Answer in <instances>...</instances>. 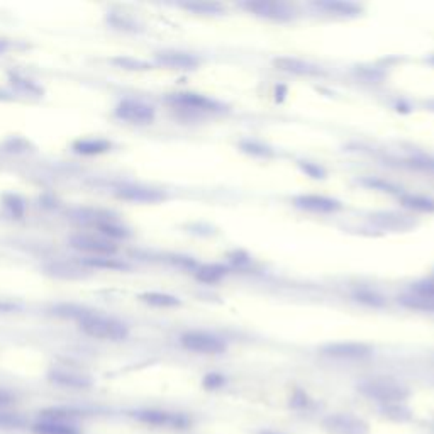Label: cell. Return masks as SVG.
Returning <instances> with one entry per match:
<instances>
[{
	"label": "cell",
	"instance_id": "33",
	"mask_svg": "<svg viewBox=\"0 0 434 434\" xmlns=\"http://www.w3.org/2000/svg\"><path fill=\"white\" fill-rule=\"evenodd\" d=\"M309 404H310V399L304 390H296L292 394V397H290V405H292L294 409H304Z\"/></svg>",
	"mask_w": 434,
	"mask_h": 434
},
{
	"label": "cell",
	"instance_id": "17",
	"mask_svg": "<svg viewBox=\"0 0 434 434\" xmlns=\"http://www.w3.org/2000/svg\"><path fill=\"white\" fill-rule=\"evenodd\" d=\"M273 65L278 70L287 73H294V75H302V77H313L319 75L321 70H319L316 65L307 63L304 60H297V58H290V56H284V58H277L273 61Z\"/></svg>",
	"mask_w": 434,
	"mask_h": 434
},
{
	"label": "cell",
	"instance_id": "40",
	"mask_svg": "<svg viewBox=\"0 0 434 434\" xmlns=\"http://www.w3.org/2000/svg\"><path fill=\"white\" fill-rule=\"evenodd\" d=\"M0 99H11V97H7V93L0 90Z\"/></svg>",
	"mask_w": 434,
	"mask_h": 434
},
{
	"label": "cell",
	"instance_id": "14",
	"mask_svg": "<svg viewBox=\"0 0 434 434\" xmlns=\"http://www.w3.org/2000/svg\"><path fill=\"white\" fill-rule=\"evenodd\" d=\"M243 7L258 18H267L273 20H285L294 15V11L284 2H268V0H260V2H246Z\"/></svg>",
	"mask_w": 434,
	"mask_h": 434
},
{
	"label": "cell",
	"instance_id": "18",
	"mask_svg": "<svg viewBox=\"0 0 434 434\" xmlns=\"http://www.w3.org/2000/svg\"><path fill=\"white\" fill-rule=\"evenodd\" d=\"M93 224H96L97 229H99L100 235L107 237V239L109 237H112V239H124V237H128L131 235L128 228L122 226L119 221H116L110 216L93 217Z\"/></svg>",
	"mask_w": 434,
	"mask_h": 434
},
{
	"label": "cell",
	"instance_id": "12",
	"mask_svg": "<svg viewBox=\"0 0 434 434\" xmlns=\"http://www.w3.org/2000/svg\"><path fill=\"white\" fill-rule=\"evenodd\" d=\"M116 195L119 199L136 204H159L166 199L163 190L145 185H122L117 188Z\"/></svg>",
	"mask_w": 434,
	"mask_h": 434
},
{
	"label": "cell",
	"instance_id": "38",
	"mask_svg": "<svg viewBox=\"0 0 434 434\" xmlns=\"http://www.w3.org/2000/svg\"><path fill=\"white\" fill-rule=\"evenodd\" d=\"M9 48H11L9 41H6V39H2V38H0V55H4V53H6L7 50H9Z\"/></svg>",
	"mask_w": 434,
	"mask_h": 434
},
{
	"label": "cell",
	"instance_id": "19",
	"mask_svg": "<svg viewBox=\"0 0 434 434\" xmlns=\"http://www.w3.org/2000/svg\"><path fill=\"white\" fill-rule=\"evenodd\" d=\"M319 9L326 11L327 14L343 15V18H353L362 12V7L355 2H341V0H327V2L317 4Z\"/></svg>",
	"mask_w": 434,
	"mask_h": 434
},
{
	"label": "cell",
	"instance_id": "28",
	"mask_svg": "<svg viewBox=\"0 0 434 434\" xmlns=\"http://www.w3.org/2000/svg\"><path fill=\"white\" fill-rule=\"evenodd\" d=\"M85 265L92 268H104V270H126L128 265L124 261H119L112 256H90L85 260Z\"/></svg>",
	"mask_w": 434,
	"mask_h": 434
},
{
	"label": "cell",
	"instance_id": "37",
	"mask_svg": "<svg viewBox=\"0 0 434 434\" xmlns=\"http://www.w3.org/2000/svg\"><path fill=\"white\" fill-rule=\"evenodd\" d=\"M12 402H14V395H12L11 392L0 388V407H6V405H9Z\"/></svg>",
	"mask_w": 434,
	"mask_h": 434
},
{
	"label": "cell",
	"instance_id": "10",
	"mask_svg": "<svg viewBox=\"0 0 434 434\" xmlns=\"http://www.w3.org/2000/svg\"><path fill=\"white\" fill-rule=\"evenodd\" d=\"M34 434H81V431L67 416H60V411H51L38 423L32 424Z\"/></svg>",
	"mask_w": 434,
	"mask_h": 434
},
{
	"label": "cell",
	"instance_id": "30",
	"mask_svg": "<svg viewBox=\"0 0 434 434\" xmlns=\"http://www.w3.org/2000/svg\"><path fill=\"white\" fill-rule=\"evenodd\" d=\"M90 313V310L84 309V307H79V305H72V304H63L60 307H56V314L58 316H63V317H72V319H77V321H80L81 317H85L87 314Z\"/></svg>",
	"mask_w": 434,
	"mask_h": 434
},
{
	"label": "cell",
	"instance_id": "11",
	"mask_svg": "<svg viewBox=\"0 0 434 434\" xmlns=\"http://www.w3.org/2000/svg\"><path fill=\"white\" fill-rule=\"evenodd\" d=\"M166 102L173 105V107L190 109V110H217L221 107L214 99L197 92L170 93V96L166 97Z\"/></svg>",
	"mask_w": 434,
	"mask_h": 434
},
{
	"label": "cell",
	"instance_id": "3",
	"mask_svg": "<svg viewBox=\"0 0 434 434\" xmlns=\"http://www.w3.org/2000/svg\"><path fill=\"white\" fill-rule=\"evenodd\" d=\"M321 426L326 434H371L368 421L351 412H334L326 416Z\"/></svg>",
	"mask_w": 434,
	"mask_h": 434
},
{
	"label": "cell",
	"instance_id": "9",
	"mask_svg": "<svg viewBox=\"0 0 434 434\" xmlns=\"http://www.w3.org/2000/svg\"><path fill=\"white\" fill-rule=\"evenodd\" d=\"M70 244L79 251L88 253L92 256H112L117 251L116 244L107 237L90 235H73L70 237Z\"/></svg>",
	"mask_w": 434,
	"mask_h": 434
},
{
	"label": "cell",
	"instance_id": "20",
	"mask_svg": "<svg viewBox=\"0 0 434 434\" xmlns=\"http://www.w3.org/2000/svg\"><path fill=\"white\" fill-rule=\"evenodd\" d=\"M9 80L12 87L18 90L19 93H22V96L41 97V93H43V88H41L34 80L27 79V77L20 75V73H9Z\"/></svg>",
	"mask_w": 434,
	"mask_h": 434
},
{
	"label": "cell",
	"instance_id": "13",
	"mask_svg": "<svg viewBox=\"0 0 434 434\" xmlns=\"http://www.w3.org/2000/svg\"><path fill=\"white\" fill-rule=\"evenodd\" d=\"M294 204L302 211L309 212H321V214H329V212H338L343 207V204L338 199L326 197V195H316V194H304L297 195L294 199Z\"/></svg>",
	"mask_w": 434,
	"mask_h": 434
},
{
	"label": "cell",
	"instance_id": "24",
	"mask_svg": "<svg viewBox=\"0 0 434 434\" xmlns=\"http://www.w3.org/2000/svg\"><path fill=\"white\" fill-rule=\"evenodd\" d=\"M404 207L419 212H434V199L419 194H405L400 197Z\"/></svg>",
	"mask_w": 434,
	"mask_h": 434
},
{
	"label": "cell",
	"instance_id": "41",
	"mask_svg": "<svg viewBox=\"0 0 434 434\" xmlns=\"http://www.w3.org/2000/svg\"><path fill=\"white\" fill-rule=\"evenodd\" d=\"M429 107H431V109L434 110V100H433V102H429Z\"/></svg>",
	"mask_w": 434,
	"mask_h": 434
},
{
	"label": "cell",
	"instance_id": "8",
	"mask_svg": "<svg viewBox=\"0 0 434 434\" xmlns=\"http://www.w3.org/2000/svg\"><path fill=\"white\" fill-rule=\"evenodd\" d=\"M321 353L336 360H365L368 356H371L374 350L367 343L338 341L322 346Z\"/></svg>",
	"mask_w": 434,
	"mask_h": 434
},
{
	"label": "cell",
	"instance_id": "29",
	"mask_svg": "<svg viewBox=\"0 0 434 434\" xmlns=\"http://www.w3.org/2000/svg\"><path fill=\"white\" fill-rule=\"evenodd\" d=\"M2 202L7 211L14 217H18V219H20V217L24 216V212H26V202H24V199L18 194L2 195Z\"/></svg>",
	"mask_w": 434,
	"mask_h": 434
},
{
	"label": "cell",
	"instance_id": "36",
	"mask_svg": "<svg viewBox=\"0 0 434 434\" xmlns=\"http://www.w3.org/2000/svg\"><path fill=\"white\" fill-rule=\"evenodd\" d=\"M7 151H19V150H27V143L26 139L22 138H11L9 141L6 143Z\"/></svg>",
	"mask_w": 434,
	"mask_h": 434
},
{
	"label": "cell",
	"instance_id": "34",
	"mask_svg": "<svg viewBox=\"0 0 434 434\" xmlns=\"http://www.w3.org/2000/svg\"><path fill=\"white\" fill-rule=\"evenodd\" d=\"M301 168H302V171H304V173H307L309 177H313V178H324L326 177V171L322 170V168L319 165H314V163L302 162Z\"/></svg>",
	"mask_w": 434,
	"mask_h": 434
},
{
	"label": "cell",
	"instance_id": "4",
	"mask_svg": "<svg viewBox=\"0 0 434 434\" xmlns=\"http://www.w3.org/2000/svg\"><path fill=\"white\" fill-rule=\"evenodd\" d=\"M134 417L143 424L157 426V428L171 429H188L192 426V419L182 412H170L163 409H143L134 412Z\"/></svg>",
	"mask_w": 434,
	"mask_h": 434
},
{
	"label": "cell",
	"instance_id": "39",
	"mask_svg": "<svg viewBox=\"0 0 434 434\" xmlns=\"http://www.w3.org/2000/svg\"><path fill=\"white\" fill-rule=\"evenodd\" d=\"M260 434H284V433L275 431V429H263V431H260Z\"/></svg>",
	"mask_w": 434,
	"mask_h": 434
},
{
	"label": "cell",
	"instance_id": "32",
	"mask_svg": "<svg viewBox=\"0 0 434 434\" xmlns=\"http://www.w3.org/2000/svg\"><path fill=\"white\" fill-rule=\"evenodd\" d=\"M412 294H416V296L434 298V280L417 282V284L412 285Z\"/></svg>",
	"mask_w": 434,
	"mask_h": 434
},
{
	"label": "cell",
	"instance_id": "31",
	"mask_svg": "<svg viewBox=\"0 0 434 434\" xmlns=\"http://www.w3.org/2000/svg\"><path fill=\"white\" fill-rule=\"evenodd\" d=\"M224 383H226V379L221 374H216V371L207 374L202 380L204 388H207V390H217V388L224 387Z\"/></svg>",
	"mask_w": 434,
	"mask_h": 434
},
{
	"label": "cell",
	"instance_id": "27",
	"mask_svg": "<svg viewBox=\"0 0 434 434\" xmlns=\"http://www.w3.org/2000/svg\"><path fill=\"white\" fill-rule=\"evenodd\" d=\"M183 9L202 15H219L224 12V7L217 2H188L183 4Z\"/></svg>",
	"mask_w": 434,
	"mask_h": 434
},
{
	"label": "cell",
	"instance_id": "15",
	"mask_svg": "<svg viewBox=\"0 0 434 434\" xmlns=\"http://www.w3.org/2000/svg\"><path fill=\"white\" fill-rule=\"evenodd\" d=\"M158 65L162 67L171 68V70H194L199 67V58L197 56L190 55L185 51H175V50H166V51H158L154 55Z\"/></svg>",
	"mask_w": 434,
	"mask_h": 434
},
{
	"label": "cell",
	"instance_id": "6",
	"mask_svg": "<svg viewBox=\"0 0 434 434\" xmlns=\"http://www.w3.org/2000/svg\"><path fill=\"white\" fill-rule=\"evenodd\" d=\"M114 116L121 119V121L129 122V124L145 126L151 124V122L154 121L157 112H154L153 105L146 104V102L136 99H124L116 105Z\"/></svg>",
	"mask_w": 434,
	"mask_h": 434
},
{
	"label": "cell",
	"instance_id": "26",
	"mask_svg": "<svg viewBox=\"0 0 434 434\" xmlns=\"http://www.w3.org/2000/svg\"><path fill=\"white\" fill-rule=\"evenodd\" d=\"M400 302L409 309L424 310V313H434V298L416 296V294H409V296L400 297Z\"/></svg>",
	"mask_w": 434,
	"mask_h": 434
},
{
	"label": "cell",
	"instance_id": "25",
	"mask_svg": "<svg viewBox=\"0 0 434 434\" xmlns=\"http://www.w3.org/2000/svg\"><path fill=\"white\" fill-rule=\"evenodd\" d=\"M110 63L117 68L129 70V72H145V70L153 68V65L148 63V61L133 58V56H116V58L110 60Z\"/></svg>",
	"mask_w": 434,
	"mask_h": 434
},
{
	"label": "cell",
	"instance_id": "42",
	"mask_svg": "<svg viewBox=\"0 0 434 434\" xmlns=\"http://www.w3.org/2000/svg\"><path fill=\"white\" fill-rule=\"evenodd\" d=\"M431 61H433V63H434V58H433V60H431Z\"/></svg>",
	"mask_w": 434,
	"mask_h": 434
},
{
	"label": "cell",
	"instance_id": "2",
	"mask_svg": "<svg viewBox=\"0 0 434 434\" xmlns=\"http://www.w3.org/2000/svg\"><path fill=\"white\" fill-rule=\"evenodd\" d=\"M360 394L375 400L380 405L405 402L411 397V390L394 379H370L358 385Z\"/></svg>",
	"mask_w": 434,
	"mask_h": 434
},
{
	"label": "cell",
	"instance_id": "21",
	"mask_svg": "<svg viewBox=\"0 0 434 434\" xmlns=\"http://www.w3.org/2000/svg\"><path fill=\"white\" fill-rule=\"evenodd\" d=\"M380 411H382L385 419L392 421V423H407L412 419V411L405 402L382 405Z\"/></svg>",
	"mask_w": 434,
	"mask_h": 434
},
{
	"label": "cell",
	"instance_id": "7",
	"mask_svg": "<svg viewBox=\"0 0 434 434\" xmlns=\"http://www.w3.org/2000/svg\"><path fill=\"white\" fill-rule=\"evenodd\" d=\"M48 380L63 388H77V390H85L93 385V379L88 374L70 367H53L48 371Z\"/></svg>",
	"mask_w": 434,
	"mask_h": 434
},
{
	"label": "cell",
	"instance_id": "23",
	"mask_svg": "<svg viewBox=\"0 0 434 434\" xmlns=\"http://www.w3.org/2000/svg\"><path fill=\"white\" fill-rule=\"evenodd\" d=\"M226 275V268L223 265L217 263H207L202 265L197 272H195V278L202 284H217L219 280H223Z\"/></svg>",
	"mask_w": 434,
	"mask_h": 434
},
{
	"label": "cell",
	"instance_id": "1",
	"mask_svg": "<svg viewBox=\"0 0 434 434\" xmlns=\"http://www.w3.org/2000/svg\"><path fill=\"white\" fill-rule=\"evenodd\" d=\"M80 329L90 338L100 339V341H124L129 336V327L126 322L116 317L102 316L97 313H88L87 316L79 321Z\"/></svg>",
	"mask_w": 434,
	"mask_h": 434
},
{
	"label": "cell",
	"instance_id": "35",
	"mask_svg": "<svg viewBox=\"0 0 434 434\" xmlns=\"http://www.w3.org/2000/svg\"><path fill=\"white\" fill-rule=\"evenodd\" d=\"M243 150L246 151V153L258 154V157H267V154H270V150L267 148V146L258 145V143H255V141L243 143Z\"/></svg>",
	"mask_w": 434,
	"mask_h": 434
},
{
	"label": "cell",
	"instance_id": "5",
	"mask_svg": "<svg viewBox=\"0 0 434 434\" xmlns=\"http://www.w3.org/2000/svg\"><path fill=\"white\" fill-rule=\"evenodd\" d=\"M180 343L185 350L199 355H221L228 348L219 336L206 331H188L180 338Z\"/></svg>",
	"mask_w": 434,
	"mask_h": 434
},
{
	"label": "cell",
	"instance_id": "22",
	"mask_svg": "<svg viewBox=\"0 0 434 434\" xmlns=\"http://www.w3.org/2000/svg\"><path fill=\"white\" fill-rule=\"evenodd\" d=\"M141 301L148 305L159 307V309H171V307H178L182 304L178 297L165 292H146L141 296Z\"/></svg>",
	"mask_w": 434,
	"mask_h": 434
},
{
	"label": "cell",
	"instance_id": "16",
	"mask_svg": "<svg viewBox=\"0 0 434 434\" xmlns=\"http://www.w3.org/2000/svg\"><path fill=\"white\" fill-rule=\"evenodd\" d=\"M110 148H112V143L102 138H81L73 141L72 145V150L81 157H99V154L107 153Z\"/></svg>",
	"mask_w": 434,
	"mask_h": 434
}]
</instances>
